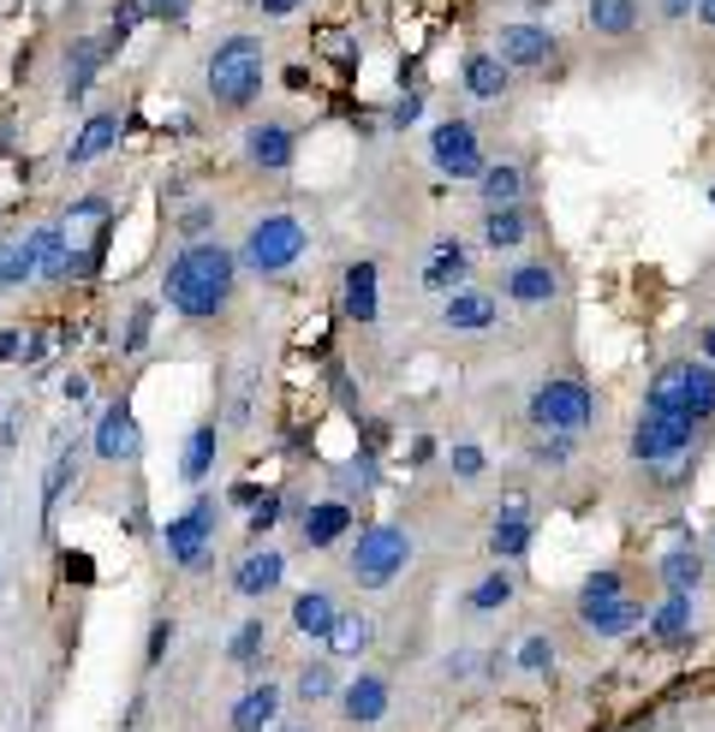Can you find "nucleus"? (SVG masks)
Here are the masks:
<instances>
[{
    "mask_svg": "<svg viewBox=\"0 0 715 732\" xmlns=\"http://www.w3.org/2000/svg\"><path fill=\"white\" fill-rule=\"evenodd\" d=\"M561 54V42L543 19H507L495 31V61L507 72H549V61Z\"/></svg>",
    "mask_w": 715,
    "mask_h": 732,
    "instance_id": "obj_10",
    "label": "nucleus"
},
{
    "mask_svg": "<svg viewBox=\"0 0 715 732\" xmlns=\"http://www.w3.org/2000/svg\"><path fill=\"white\" fill-rule=\"evenodd\" d=\"M484 465H489V452L477 441H454V452H447V471H454L459 482H477V477H484Z\"/></svg>",
    "mask_w": 715,
    "mask_h": 732,
    "instance_id": "obj_47",
    "label": "nucleus"
},
{
    "mask_svg": "<svg viewBox=\"0 0 715 732\" xmlns=\"http://www.w3.org/2000/svg\"><path fill=\"white\" fill-rule=\"evenodd\" d=\"M704 548H709V560H715V536H709V542H704Z\"/></svg>",
    "mask_w": 715,
    "mask_h": 732,
    "instance_id": "obj_63",
    "label": "nucleus"
},
{
    "mask_svg": "<svg viewBox=\"0 0 715 732\" xmlns=\"http://www.w3.org/2000/svg\"><path fill=\"white\" fill-rule=\"evenodd\" d=\"M423 120V90H405V96H393V108H388V125L393 131H405V125H418Z\"/></svg>",
    "mask_w": 715,
    "mask_h": 732,
    "instance_id": "obj_49",
    "label": "nucleus"
},
{
    "mask_svg": "<svg viewBox=\"0 0 715 732\" xmlns=\"http://www.w3.org/2000/svg\"><path fill=\"white\" fill-rule=\"evenodd\" d=\"M150 328H155V304H131V316L120 328V351H126V358H138V351L150 346Z\"/></svg>",
    "mask_w": 715,
    "mask_h": 732,
    "instance_id": "obj_44",
    "label": "nucleus"
},
{
    "mask_svg": "<svg viewBox=\"0 0 715 732\" xmlns=\"http://www.w3.org/2000/svg\"><path fill=\"white\" fill-rule=\"evenodd\" d=\"M299 7H304V0H257V12H262V19H293Z\"/></svg>",
    "mask_w": 715,
    "mask_h": 732,
    "instance_id": "obj_59",
    "label": "nucleus"
},
{
    "mask_svg": "<svg viewBox=\"0 0 715 732\" xmlns=\"http://www.w3.org/2000/svg\"><path fill=\"white\" fill-rule=\"evenodd\" d=\"M620 596H626V572L620 566H596V572L578 583V613H591L603 602H620Z\"/></svg>",
    "mask_w": 715,
    "mask_h": 732,
    "instance_id": "obj_40",
    "label": "nucleus"
},
{
    "mask_svg": "<svg viewBox=\"0 0 715 732\" xmlns=\"http://www.w3.org/2000/svg\"><path fill=\"white\" fill-rule=\"evenodd\" d=\"M376 643V620L370 613H340L328 632V662H353V655H364Z\"/></svg>",
    "mask_w": 715,
    "mask_h": 732,
    "instance_id": "obj_36",
    "label": "nucleus"
},
{
    "mask_svg": "<svg viewBox=\"0 0 715 732\" xmlns=\"http://www.w3.org/2000/svg\"><path fill=\"white\" fill-rule=\"evenodd\" d=\"M435 452H442V441H430V435H418V441H412V452H405V459H412L418 471H423V465H435Z\"/></svg>",
    "mask_w": 715,
    "mask_h": 732,
    "instance_id": "obj_56",
    "label": "nucleus"
},
{
    "mask_svg": "<svg viewBox=\"0 0 715 732\" xmlns=\"http://www.w3.org/2000/svg\"><path fill=\"white\" fill-rule=\"evenodd\" d=\"M513 596H519L513 572H507V566H495V572H484L472 590H465V608H472V613H501V608H513Z\"/></svg>",
    "mask_w": 715,
    "mask_h": 732,
    "instance_id": "obj_37",
    "label": "nucleus"
},
{
    "mask_svg": "<svg viewBox=\"0 0 715 732\" xmlns=\"http://www.w3.org/2000/svg\"><path fill=\"white\" fill-rule=\"evenodd\" d=\"M644 412L650 417H680V423H692V429H704L715 417V363H704V358L662 363L644 387Z\"/></svg>",
    "mask_w": 715,
    "mask_h": 732,
    "instance_id": "obj_2",
    "label": "nucleus"
},
{
    "mask_svg": "<svg viewBox=\"0 0 715 732\" xmlns=\"http://www.w3.org/2000/svg\"><path fill=\"white\" fill-rule=\"evenodd\" d=\"M78 471H84V452H78V441H61V452L48 459V477H42V531H54V512H61V501H66V489L78 482Z\"/></svg>",
    "mask_w": 715,
    "mask_h": 732,
    "instance_id": "obj_27",
    "label": "nucleus"
},
{
    "mask_svg": "<svg viewBox=\"0 0 715 732\" xmlns=\"http://www.w3.org/2000/svg\"><path fill=\"white\" fill-rule=\"evenodd\" d=\"M405 566H412V536H405V524H364L353 554H346V572H353L358 590H388Z\"/></svg>",
    "mask_w": 715,
    "mask_h": 732,
    "instance_id": "obj_6",
    "label": "nucleus"
},
{
    "mask_svg": "<svg viewBox=\"0 0 715 732\" xmlns=\"http://www.w3.org/2000/svg\"><path fill=\"white\" fill-rule=\"evenodd\" d=\"M524 167L519 161H489L484 179H477V197H484V209H513V203H524Z\"/></svg>",
    "mask_w": 715,
    "mask_h": 732,
    "instance_id": "obj_33",
    "label": "nucleus"
},
{
    "mask_svg": "<svg viewBox=\"0 0 715 732\" xmlns=\"http://www.w3.org/2000/svg\"><path fill=\"white\" fill-rule=\"evenodd\" d=\"M262 494H269V489H257V482H232V494H227V501H232V506H245V512H251V506L262 501Z\"/></svg>",
    "mask_w": 715,
    "mask_h": 732,
    "instance_id": "obj_57",
    "label": "nucleus"
},
{
    "mask_svg": "<svg viewBox=\"0 0 715 732\" xmlns=\"http://www.w3.org/2000/svg\"><path fill=\"white\" fill-rule=\"evenodd\" d=\"M501 292H507V304H519V310H549V304L561 298V274H554L549 262H507Z\"/></svg>",
    "mask_w": 715,
    "mask_h": 732,
    "instance_id": "obj_15",
    "label": "nucleus"
},
{
    "mask_svg": "<svg viewBox=\"0 0 715 732\" xmlns=\"http://www.w3.org/2000/svg\"><path fill=\"white\" fill-rule=\"evenodd\" d=\"M215 524H221L215 494H192V506L173 512V518L162 524V548H167V560L180 566V572H209V560H215Z\"/></svg>",
    "mask_w": 715,
    "mask_h": 732,
    "instance_id": "obj_7",
    "label": "nucleus"
},
{
    "mask_svg": "<svg viewBox=\"0 0 715 732\" xmlns=\"http://www.w3.org/2000/svg\"><path fill=\"white\" fill-rule=\"evenodd\" d=\"M524 239H531V215H524V203H513V209H484V244L495 256L519 251Z\"/></svg>",
    "mask_w": 715,
    "mask_h": 732,
    "instance_id": "obj_35",
    "label": "nucleus"
},
{
    "mask_svg": "<svg viewBox=\"0 0 715 732\" xmlns=\"http://www.w3.org/2000/svg\"><path fill=\"white\" fill-rule=\"evenodd\" d=\"M465 281H472V251H465V239H435L430 256H423V286L430 292H459Z\"/></svg>",
    "mask_w": 715,
    "mask_h": 732,
    "instance_id": "obj_23",
    "label": "nucleus"
},
{
    "mask_svg": "<svg viewBox=\"0 0 715 732\" xmlns=\"http://www.w3.org/2000/svg\"><path fill=\"white\" fill-rule=\"evenodd\" d=\"M120 138H126V113L120 108L84 113L78 138H72V150H66V167H90V161H101L108 150H120Z\"/></svg>",
    "mask_w": 715,
    "mask_h": 732,
    "instance_id": "obj_16",
    "label": "nucleus"
},
{
    "mask_svg": "<svg viewBox=\"0 0 715 732\" xmlns=\"http://www.w3.org/2000/svg\"><path fill=\"white\" fill-rule=\"evenodd\" d=\"M304 256H311V232H304L299 215L274 209V215H257V221L245 227L239 269L257 274V281H281V274H293Z\"/></svg>",
    "mask_w": 715,
    "mask_h": 732,
    "instance_id": "obj_4",
    "label": "nucleus"
},
{
    "mask_svg": "<svg viewBox=\"0 0 715 732\" xmlns=\"http://www.w3.org/2000/svg\"><path fill=\"white\" fill-rule=\"evenodd\" d=\"M662 19H668V24H685V19H697V0H662Z\"/></svg>",
    "mask_w": 715,
    "mask_h": 732,
    "instance_id": "obj_58",
    "label": "nucleus"
},
{
    "mask_svg": "<svg viewBox=\"0 0 715 732\" xmlns=\"http://www.w3.org/2000/svg\"><path fill=\"white\" fill-rule=\"evenodd\" d=\"M31 281H36V256L24 251V239L0 244V286L19 292V286H31Z\"/></svg>",
    "mask_w": 715,
    "mask_h": 732,
    "instance_id": "obj_42",
    "label": "nucleus"
},
{
    "mask_svg": "<svg viewBox=\"0 0 715 732\" xmlns=\"http://www.w3.org/2000/svg\"><path fill=\"white\" fill-rule=\"evenodd\" d=\"M430 161H435V173L454 185H477L489 167V155L477 150V125L465 120V113H454V120H442L430 131Z\"/></svg>",
    "mask_w": 715,
    "mask_h": 732,
    "instance_id": "obj_8",
    "label": "nucleus"
},
{
    "mask_svg": "<svg viewBox=\"0 0 715 732\" xmlns=\"http://www.w3.org/2000/svg\"><path fill=\"white\" fill-rule=\"evenodd\" d=\"M531 542H537L531 506H524V501H507L501 512H495V524H489V554H495V566H519L524 554H531Z\"/></svg>",
    "mask_w": 715,
    "mask_h": 732,
    "instance_id": "obj_14",
    "label": "nucleus"
},
{
    "mask_svg": "<svg viewBox=\"0 0 715 732\" xmlns=\"http://www.w3.org/2000/svg\"><path fill=\"white\" fill-rule=\"evenodd\" d=\"M286 518V494H262V501L251 506V542H269V531H274V524H281Z\"/></svg>",
    "mask_w": 715,
    "mask_h": 732,
    "instance_id": "obj_48",
    "label": "nucleus"
},
{
    "mask_svg": "<svg viewBox=\"0 0 715 732\" xmlns=\"http://www.w3.org/2000/svg\"><path fill=\"white\" fill-rule=\"evenodd\" d=\"M66 215H72V221H108V197H78Z\"/></svg>",
    "mask_w": 715,
    "mask_h": 732,
    "instance_id": "obj_53",
    "label": "nucleus"
},
{
    "mask_svg": "<svg viewBox=\"0 0 715 732\" xmlns=\"http://www.w3.org/2000/svg\"><path fill=\"white\" fill-rule=\"evenodd\" d=\"M585 24H591V36L620 42L644 24V7H638V0H585Z\"/></svg>",
    "mask_w": 715,
    "mask_h": 732,
    "instance_id": "obj_32",
    "label": "nucleus"
},
{
    "mask_svg": "<svg viewBox=\"0 0 715 732\" xmlns=\"http://www.w3.org/2000/svg\"><path fill=\"white\" fill-rule=\"evenodd\" d=\"M513 662H519V673H531V679H549V673H554V643L543 632H524Z\"/></svg>",
    "mask_w": 715,
    "mask_h": 732,
    "instance_id": "obj_43",
    "label": "nucleus"
},
{
    "mask_svg": "<svg viewBox=\"0 0 715 732\" xmlns=\"http://www.w3.org/2000/svg\"><path fill=\"white\" fill-rule=\"evenodd\" d=\"M442 673H447V679H477V673H484V662H477L472 649H454V655L442 662Z\"/></svg>",
    "mask_w": 715,
    "mask_h": 732,
    "instance_id": "obj_52",
    "label": "nucleus"
},
{
    "mask_svg": "<svg viewBox=\"0 0 715 732\" xmlns=\"http://www.w3.org/2000/svg\"><path fill=\"white\" fill-rule=\"evenodd\" d=\"M578 625H585L591 637L615 643V637H632L638 625H644V602H632V596H620V602H603L591 613H578Z\"/></svg>",
    "mask_w": 715,
    "mask_h": 732,
    "instance_id": "obj_31",
    "label": "nucleus"
},
{
    "mask_svg": "<svg viewBox=\"0 0 715 732\" xmlns=\"http://www.w3.org/2000/svg\"><path fill=\"white\" fill-rule=\"evenodd\" d=\"M524 417H531V435H585L596 423V393L578 375H549L531 387Z\"/></svg>",
    "mask_w": 715,
    "mask_h": 732,
    "instance_id": "obj_5",
    "label": "nucleus"
},
{
    "mask_svg": "<svg viewBox=\"0 0 715 732\" xmlns=\"http://www.w3.org/2000/svg\"><path fill=\"white\" fill-rule=\"evenodd\" d=\"M143 12H150L155 24H185L192 19V0H143Z\"/></svg>",
    "mask_w": 715,
    "mask_h": 732,
    "instance_id": "obj_51",
    "label": "nucleus"
},
{
    "mask_svg": "<svg viewBox=\"0 0 715 732\" xmlns=\"http://www.w3.org/2000/svg\"><path fill=\"white\" fill-rule=\"evenodd\" d=\"M262 84H269V66H262V36L232 31L209 48V96L215 108L227 113H251L262 101Z\"/></svg>",
    "mask_w": 715,
    "mask_h": 732,
    "instance_id": "obj_3",
    "label": "nucleus"
},
{
    "mask_svg": "<svg viewBox=\"0 0 715 732\" xmlns=\"http://www.w3.org/2000/svg\"><path fill=\"white\" fill-rule=\"evenodd\" d=\"M269 732H316V726H299V721H286V726H269Z\"/></svg>",
    "mask_w": 715,
    "mask_h": 732,
    "instance_id": "obj_62",
    "label": "nucleus"
},
{
    "mask_svg": "<svg viewBox=\"0 0 715 732\" xmlns=\"http://www.w3.org/2000/svg\"><path fill=\"white\" fill-rule=\"evenodd\" d=\"M281 583H286V554L269 548V542H257V548L232 566V596H245V602H269Z\"/></svg>",
    "mask_w": 715,
    "mask_h": 732,
    "instance_id": "obj_12",
    "label": "nucleus"
},
{
    "mask_svg": "<svg viewBox=\"0 0 715 732\" xmlns=\"http://www.w3.org/2000/svg\"><path fill=\"white\" fill-rule=\"evenodd\" d=\"M239 292V251H227L221 239L185 244L180 256L162 269V304L180 321H215Z\"/></svg>",
    "mask_w": 715,
    "mask_h": 732,
    "instance_id": "obj_1",
    "label": "nucleus"
},
{
    "mask_svg": "<svg viewBox=\"0 0 715 732\" xmlns=\"http://www.w3.org/2000/svg\"><path fill=\"white\" fill-rule=\"evenodd\" d=\"M24 251L36 256V281H66V262H72V244H66V227L42 221L24 232Z\"/></svg>",
    "mask_w": 715,
    "mask_h": 732,
    "instance_id": "obj_30",
    "label": "nucleus"
},
{
    "mask_svg": "<svg viewBox=\"0 0 715 732\" xmlns=\"http://www.w3.org/2000/svg\"><path fill=\"white\" fill-rule=\"evenodd\" d=\"M346 536H353V506H346V501H311V506L299 512V542L311 554L340 548Z\"/></svg>",
    "mask_w": 715,
    "mask_h": 732,
    "instance_id": "obj_17",
    "label": "nucleus"
},
{
    "mask_svg": "<svg viewBox=\"0 0 715 732\" xmlns=\"http://www.w3.org/2000/svg\"><path fill=\"white\" fill-rule=\"evenodd\" d=\"M697 429L680 417H638L632 423V441H626V452H632V465H644V471H668V465H680L685 452H692Z\"/></svg>",
    "mask_w": 715,
    "mask_h": 732,
    "instance_id": "obj_9",
    "label": "nucleus"
},
{
    "mask_svg": "<svg viewBox=\"0 0 715 732\" xmlns=\"http://www.w3.org/2000/svg\"><path fill=\"white\" fill-rule=\"evenodd\" d=\"M353 489H358V494H370V489H376V447H364L358 459H346V465H340V494H353Z\"/></svg>",
    "mask_w": 715,
    "mask_h": 732,
    "instance_id": "obj_46",
    "label": "nucleus"
},
{
    "mask_svg": "<svg viewBox=\"0 0 715 732\" xmlns=\"http://www.w3.org/2000/svg\"><path fill=\"white\" fill-rule=\"evenodd\" d=\"M704 560H709L704 542H697V536H680V542H668V548H662V560H656V578H662V590L697 596V583H704Z\"/></svg>",
    "mask_w": 715,
    "mask_h": 732,
    "instance_id": "obj_20",
    "label": "nucleus"
},
{
    "mask_svg": "<svg viewBox=\"0 0 715 732\" xmlns=\"http://www.w3.org/2000/svg\"><path fill=\"white\" fill-rule=\"evenodd\" d=\"M340 310L358 321V328H370L376 316H382V269H376L370 256H358L353 269H346L340 281Z\"/></svg>",
    "mask_w": 715,
    "mask_h": 732,
    "instance_id": "obj_18",
    "label": "nucleus"
},
{
    "mask_svg": "<svg viewBox=\"0 0 715 732\" xmlns=\"http://www.w3.org/2000/svg\"><path fill=\"white\" fill-rule=\"evenodd\" d=\"M495 321H501V298H489V292H477V286L447 292L442 328H454V334H489Z\"/></svg>",
    "mask_w": 715,
    "mask_h": 732,
    "instance_id": "obj_21",
    "label": "nucleus"
},
{
    "mask_svg": "<svg viewBox=\"0 0 715 732\" xmlns=\"http://www.w3.org/2000/svg\"><path fill=\"white\" fill-rule=\"evenodd\" d=\"M697 24H715V0H697Z\"/></svg>",
    "mask_w": 715,
    "mask_h": 732,
    "instance_id": "obj_61",
    "label": "nucleus"
},
{
    "mask_svg": "<svg viewBox=\"0 0 715 732\" xmlns=\"http://www.w3.org/2000/svg\"><path fill=\"white\" fill-rule=\"evenodd\" d=\"M692 596L685 590H662V602L644 613V632L662 643V649H680V643H692Z\"/></svg>",
    "mask_w": 715,
    "mask_h": 732,
    "instance_id": "obj_24",
    "label": "nucleus"
},
{
    "mask_svg": "<svg viewBox=\"0 0 715 732\" xmlns=\"http://www.w3.org/2000/svg\"><path fill=\"white\" fill-rule=\"evenodd\" d=\"M101 66H108V54H101L96 36H78V42L66 48V101H72V108H84V101H90Z\"/></svg>",
    "mask_w": 715,
    "mask_h": 732,
    "instance_id": "obj_25",
    "label": "nucleus"
},
{
    "mask_svg": "<svg viewBox=\"0 0 715 732\" xmlns=\"http://www.w3.org/2000/svg\"><path fill=\"white\" fill-rule=\"evenodd\" d=\"M524 459H531L537 471H566V465L578 459V435H531Z\"/></svg>",
    "mask_w": 715,
    "mask_h": 732,
    "instance_id": "obj_39",
    "label": "nucleus"
},
{
    "mask_svg": "<svg viewBox=\"0 0 715 732\" xmlns=\"http://www.w3.org/2000/svg\"><path fill=\"white\" fill-rule=\"evenodd\" d=\"M245 161L262 167V173H286L299 161V131L286 120H257L245 131Z\"/></svg>",
    "mask_w": 715,
    "mask_h": 732,
    "instance_id": "obj_13",
    "label": "nucleus"
},
{
    "mask_svg": "<svg viewBox=\"0 0 715 732\" xmlns=\"http://www.w3.org/2000/svg\"><path fill=\"white\" fill-rule=\"evenodd\" d=\"M388 702H393V691H388L382 673H353V679L340 685V714H346L353 726L388 721Z\"/></svg>",
    "mask_w": 715,
    "mask_h": 732,
    "instance_id": "obj_19",
    "label": "nucleus"
},
{
    "mask_svg": "<svg viewBox=\"0 0 715 732\" xmlns=\"http://www.w3.org/2000/svg\"><path fill=\"white\" fill-rule=\"evenodd\" d=\"M90 452H96L101 465H131V459L143 452V429H138V412H131V400H113L108 412L96 417Z\"/></svg>",
    "mask_w": 715,
    "mask_h": 732,
    "instance_id": "obj_11",
    "label": "nucleus"
},
{
    "mask_svg": "<svg viewBox=\"0 0 715 732\" xmlns=\"http://www.w3.org/2000/svg\"><path fill=\"white\" fill-rule=\"evenodd\" d=\"M334 620H340V608H334V596L323 590V583H311V590L293 596V632L311 637V643H328Z\"/></svg>",
    "mask_w": 715,
    "mask_h": 732,
    "instance_id": "obj_28",
    "label": "nucleus"
},
{
    "mask_svg": "<svg viewBox=\"0 0 715 732\" xmlns=\"http://www.w3.org/2000/svg\"><path fill=\"white\" fill-rule=\"evenodd\" d=\"M215 203H185V215H180V239L185 244H203V239H215Z\"/></svg>",
    "mask_w": 715,
    "mask_h": 732,
    "instance_id": "obj_45",
    "label": "nucleus"
},
{
    "mask_svg": "<svg viewBox=\"0 0 715 732\" xmlns=\"http://www.w3.org/2000/svg\"><path fill=\"white\" fill-rule=\"evenodd\" d=\"M61 393H66V400H72V405H90V375H84V370H66V382H61Z\"/></svg>",
    "mask_w": 715,
    "mask_h": 732,
    "instance_id": "obj_54",
    "label": "nucleus"
},
{
    "mask_svg": "<svg viewBox=\"0 0 715 732\" xmlns=\"http://www.w3.org/2000/svg\"><path fill=\"white\" fill-rule=\"evenodd\" d=\"M281 702L286 691L274 679H257V685H245V697L232 702V732H269V726H281Z\"/></svg>",
    "mask_w": 715,
    "mask_h": 732,
    "instance_id": "obj_22",
    "label": "nucleus"
},
{
    "mask_svg": "<svg viewBox=\"0 0 715 732\" xmlns=\"http://www.w3.org/2000/svg\"><path fill=\"white\" fill-rule=\"evenodd\" d=\"M167 649H173V620H155L150 625V643H143V667H162Z\"/></svg>",
    "mask_w": 715,
    "mask_h": 732,
    "instance_id": "obj_50",
    "label": "nucleus"
},
{
    "mask_svg": "<svg viewBox=\"0 0 715 732\" xmlns=\"http://www.w3.org/2000/svg\"><path fill=\"white\" fill-rule=\"evenodd\" d=\"M459 84H465V96H477V101H501L513 90V72L495 61V48H477L459 61Z\"/></svg>",
    "mask_w": 715,
    "mask_h": 732,
    "instance_id": "obj_26",
    "label": "nucleus"
},
{
    "mask_svg": "<svg viewBox=\"0 0 715 732\" xmlns=\"http://www.w3.org/2000/svg\"><path fill=\"white\" fill-rule=\"evenodd\" d=\"M0 363H24V334L19 328L0 334Z\"/></svg>",
    "mask_w": 715,
    "mask_h": 732,
    "instance_id": "obj_55",
    "label": "nucleus"
},
{
    "mask_svg": "<svg viewBox=\"0 0 715 732\" xmlns=\"http://www.w3.org/2000/svg\"><path fill=\"white\" fill-rule=\"evenodd\" d=\"M215 452H221V423L215 417H203L192 435H185V452H180V477L192 482V489H203L215 471Z\"/></svg>",
    "mask_w": 715,
    "mask_h": 732,
    "instance_id": "obj_29",
    "label": "nucleus"
},
{
    "mask_svg": "<svg viewBox=\"0 0 715 732\" xmlns=\"http://www.w3.org/2000/svg\"><path fill=\"white\" fill-rule=\"evenodd\" d=\"M340 673H334V662L328 655H316V662H304L299 673H293V697L304 702V709H316V702H340Z\"/></svg>",
    "mask_w": 715,
    "mask_h": 732,
    "instance_id": "obj_34",
    "label": "nucleus"
},
{
    "mask_svg": "<svg viewBox=\"0 0 715 732\" xmlns=\"http://www.w3.org/2000/svg\"><path fill=\"white\" fill-rule=\"evenodd\" d=\"M262 655H269V620H245L239 632L227 637V662L232 667H262Z\"/></svg>",
    "mask_w": 715,
    "mask_h": 732,
    "instance_id": "obj_38",
    "label": "nucleus"
},
{
    "mask_svg": "<svg viewBox=\"0 0 715 732\" xmlns=\"http://www.w3.org/2000/svg\"><path fill=\"white\" fill-rule=\"evenodd\" d=\"M150 19V12H143V0H120V7H113V19H108V36H101V54H120L126 42H131V31H138V24Z\"/></svg>",
    "mask_w": 715,
    "mask_h": 732,
    "instance_id": "obj_41",
    "label": "nucleus"
},
{
    "mask_svg": "<svg viewBox=\"0 0 715 732\" xmlns=\"http://www.w3.org/2000/svg\"><path fill=\"white\" fill-rule=\"evenodd\" d=\"M697 358H704V363H715V321H709L704 334H697Z\"/></svg>",
    "mask_w": 715,
    "mask_h": 732,
    "instance_id": "obj_60",
    "label": "nucleus"
}]
</instances>
